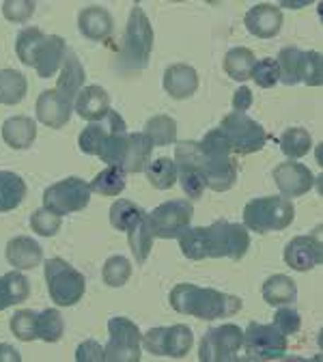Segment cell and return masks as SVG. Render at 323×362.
I'll return each instance as SVG.
<instances>
[{"mask_svg": "<svg viewBox=\"0 0 323 362\" xmlns=\"http://www.w3.org/2000/svg\"><path fill=\"white\" fill-rule=\"evenodd\" d=\"M28 82L18 69H0V104L16 106L26 98Z\"/></svg>", "mask_w": 323, "mask_h": 362, "instance_id": "1f68e13d", "label": "cell"}, {"mask_svg": "<svg viewBox=\"0 0 323 362\" xmlns=\"http://www.w3.org/2000/svg\"><path fill=\"white\" fill-rule=\"evenodd\" d=\"M302 59H304V50L300 48H283L276 63H278V71H281V82L293 86L300 82V71H302Z\"/></svg>", "mask_w": 323, "mask_h": 362, "instance_id": "ab89813d", "label": "cell"}, {"mask_svg": "<svg viewBox=\"0 0 323 362\" xmlns=\"http://www.w3.org/2000/svg\"><path fill=\"white\" fill-rule=\"evenodd\" d=\"M84 78H86V74H84V67H82L80 59L76 57V52L67 50V57L63 61V69H61V76H59V82H57L54 90L74 104L76 95L84 86Z\"/></svg>", "mask_w": 323, "mask_h": 362, "instance_id": "d4e9b609", "label": "cell"}, {"mask_svg": "<svg viewBox=\"0 0 323 362\" xmlns=\"http://www.w3.org/2000/svg\"><path fill=\"white\" fill-rule=\"evenodd\" d=\"M220 129L230 147L237 156H248L261 151L267 143V132L261 123L250 119L246 112H230L220 121Z\"/></svg>", "mask_w": 323, "mask_h": 362, "instance_id": "8992f818", "label": "cell"}, {"mask_svg": "<svg viewBox=\"0 0 323 362\" xmlns=\"http://www.w3.org/2000/svg\"><path fill=\"white\" fill-rule=\"evenodd\" d=\"M274 181L285 199H295V197H304L306 192L312 190L315 175L310 173L308 166L289 160V162H283L274 168Z\"/></svg>", "mask_w": 323, "mask_h": 362, "instance_id": "9a60e30c", "label": "cell"}, {"mask_svg": "<svg viewBox=\"0 0 323 362\" xmlns=\"http://www.w3.org/2000/svg\"><path fill=\"white\" fill-rule=\"evenodd\" d=\"M30 229L41 238H54L61 231V216L48 211L45 207L30 214Z\"/></svg>", "mask_w": 323, "mask_h": 362, "instance_id": "7bdbcfd3", "label": "cell"}, {"mask_svg": "<svg viewBox=\"0 0 323 362\" xmlns=\"http://www.w3.org/2000/svg\"><path fill=\"white\" fill-rule=\"evenodd\" d=\"M254 63H257V57H254L252 50H248V48H233V50H228L226 57H224V71H226V76L230 80L246 82L252 76Z\"/></svg>", "mask_w": 323, "mask_h": 362, "instance_id": "4dcf8cb0", "label": "cell"}, {"mask_svg": "<svg viewBox=\"0 0 323 362\" xmlns=\"http://www.w3.org/2000/svg\"><path fill=\"white\" fill-rule=\"evenodd\" d=\"M153 233H151V226H149V220L147 216H143L141 220H138L134 226H129L127 231V244L131 248V255L136 259L138 265H143L153 248Z\"/></svg>", "mask_w": 323, "mask_h": 362, "instance_id": "f546056e", "label": "cell"}, {"mask_svg": "<svg viewBox=\"0 0 323 362\" xmlns=\"http://www.w3.org/2000/svg\"><path fill=\"white\" fill-rule=\"evenodd\" d=\"M244 332L235 324H224L209 328L199 347L201 362H235L240 360Z\"/></svg>", "mask_w": 323, "mask_h": 362, "instance_id": "7c38bea8", "label": "cell"}, {"mask_svg": "<svg viewBox=\"0 0 323 362\" xmlns=\"http://www.w3.org/2000/svg\"><path fill=\"white\" fill-rule=\"evenodd\" d=\"M145 175L149 184L158 190H168L177 184V164L170 158H158L147 164Z\"/></svg>", "mask_w": 323, "mask_h": 362, "instance_id": "74e56055", "label": "cell"}, {"mask_svg": "<svg viewBox=\"0 0 323 362\" xmlns=\"http://www.w3.org/2000/svg\"><path fill=\"white\" fill-rule=\"evenodd\" d=\"M300 82L308 86H319L323 82V71H321V54L317 50L304 52L302 59V71H300Z\"/></svg>", "mask_w": 323, "mask_h": 362, "instance_id": "7dc6e473", "label": "cell"}, {"mask_svg": "<svg viewBox=\"0 0 323 362\" xmlns=\"http://www.w3.org/2000/svg\"><path fill=\"white\" fill-rule=\"evenodd\" d=\"M194 343V334L188 326H160L151 328L147 334H143L141 345L153 354V356H166V358H183L190 354Z\"/></svg>", "mask_w": 323, "mask_h": 362, "instance_id": "4fadbf2b", "label": "cell"}, {"mask_svg": "<svg viewBox=\"0 0 323 362\" xmlns=\"http://www.w3.org/2000/svg\"><path fill=\"white\" fill-rule=\"evenodd\" d=\"M177 181L181 184L183 192H186L190 199H201L203 192H205V181L201 179V175L190 168V166H183V164H177Z\"/></svg>", "mask_w": 323, "mask_h": 362, "instance_id": "bcb514c9", "label": "cell"}, {"mask_svg": "<svg viewBox=\"0 0 323 362\" xmlns=\"http://www.w3.org/2000/svg\"><path fill=\"white\" fill-rule=\"evenodd\" d=\"M110 110V95L106 88L98 84L82 86V90L76 95L74 102V112H78L84 121H98Z\"/></svg>", "mask_w": 323, "mask_h": 362, "instance_id": "44dd1931", "label": "cell"}, {"mask_svg": "<svg viewBox=\"0 0 323 362\" xmlns=\"http://www.w3.org/2000/svg\"><path fill=\"white\" fill-rule=\"evenodd\" d=\"M261 88H271L281 82V71H278V63L276 59L267 57V59H261L254 63V69H252V76H250Z\"/></svg>", "mask_w": 323, "mask_h": 362, "instance_id": "f6af8a7d", "label": "cell"}, {"mask_svg": "<svg viewBox=\"0 0 323 362\" xmlns=\"http://www.w3.org/2000/svg\"><path fill=\"white\" fill-rule=\"evenodd\" d=\"M63 334H65V324L57 308H45L37 313V339L45 343H59Z\"/></svg>", "mask_w": 323, "mask_h": 362, "instance_id": "8d00e7d4", "label": "cell"}, {"mask_svg": "<svg viewBox=\"0 0 323 362\" xmlns=\"http://www.w3.org/2000/svg\"><path fill=\"white\" fill-rule=\"evenodd\" d=\"M164 90L172 98V100H188L196 93L199 88V74L192 65H170L164 71Z\"/></svg>", "mask_w": 323, "mask_h": 362, "instance_id": "d6986e66", "label": "cell"}, {"mask_svg": "<svg viewBox=\"0 0 323 362\" xmlns=\"http://www.w3.org/2000/svg\"><path fill=\"white\" fill-rule=\"evenodd\" d=\"M252 102H254L252 90L248 86H244V84L233 93V110L235 112H246L252 106Z\"/></svg>", "mask_w": 323, "mask_h": 362, "instance_id": "816d5d0a", "label": "cell"}, {"mask_svg": "<svg viewBox=\"0 0 323 362\" xmlns=\"http://www.w3.org/2000/svg\"><path fill=\"white\" fill-rule=\"evenodd\" d=\"M295 207L285 197H261L252 199L244 207V226L252 233L283 231L293 222Z\"/></svg>", "mask_w": 323, "mask_h": 362, "instance_id": "277c9868", "label": "cell"}, {"mask_svg": "<svg viewBox=\"0 0 323 362\" xmlns=\"http://www.w3.org/2000/svg\"><path fill=\"white\" fill-rule=\"evenodd\" d=\"M125 170L119 166H108L102 173L95 175V179L90 181V192H98L102 197H119L125 190Z\"/></svg>", "mask_w": 323, "mask_h": 362, "instance_id": "836d02e7", "label": "cell"}, {"mask_svg": "<svg viewBox=\"0 0 323 362\" xmlns=\"http://www.w3.org/2000/svg\"><path fill=\"white\" fill-rule=\"evenodd\" d=\"M281 149L285 156H289L291 160H298V158H304L310 147H312V136L308 129L304 127H289L281 134Z\"/></svg>", "mask_w": 323, "mask_h": 362, "instance_id": "d590c367", "label": "cell"}, {"mask_svg": "<svg viewBox=\"0 0 323 362\" xmlns=\"http://www.w3.org/2000/svg\"><path fill=\"white\" fill-rule=\"evenodd\" d=\"M151 153H153V143L149 141V136L145 132L127 134V145L119 168H123L125 173H143L151 162Z\"/></svg>", "mask_w": 323, "mask_h": 362, "instance_id": "7402d4cb", "label": "cell"}, {"mask_svg": "<svg viewBox=\"0 0 323 362\" xmlns=\"http://www.w3.org/2000/svg\"><path fill=\"white\" fill-rule=\"evenodd\" d=\"M129 276H131V263L125 257L114 255V257L106 259V263L102 267V279L108 287L119 289L129 281Z\"/></svg>", "mask_w": 323, "mask_h": 362, "instance_id": "b9f144b4", "label": "cell"}, {"mask_svg": "<svg viewBox=\"0 0 323 362\" xmlns=\"http://www.w3.org/2000/svg\"><path fill=\"white\" fill-rule=\"evenodd\" d=\"M30 296V283L22 272H7L0 276V313L9 306H16L20 302H26Z\"/></svg>", "mask_w": 323, "mask_h": 362, "instance_id": "83f0119b", "label": "cell"}, {"mask_svg": "<svg viewBox=\"0 0 323 362\" xmlns=\"http://www.w3.org/2000/svg\"><path fill=\"white\" fill-rule=\"evenodd\" d=\"M145 134L153 147H166L177 141V121L168 115H155L145 123Z\"/></svg>", "mask_w": 323, "mask_h": 362, "instance_id": "e575fe53", "label": "cell"}, {"mask_svg": "<svg viewBox=\"0 0 323 362\" xmlns=\"http://www.w3.org/2000/svg\"><path fill=\"white\" fill-rule=\"evenodd\" d=\"M224 134L220 127L209 129L201 141H183L175 149V164L194 168L205 188L213 192H226L237 181V162L230 156Z\"/></svg>", "mask_w": 323, "mask_h": 362, "instance_id": "6da1fadb", "label": "cell"}, {"mask_svg": "<svg viewBox=\"0 0 323 362\" xmlns=\"http://www.w3.org/2000/svg\"><path fill=\"white\" fill-rule=\"evenodd\" d=\"M244 24L250 35L259 39H274L283 28V11L276 5L261 3L248 9V13L244 16Z\"/></svg>", "mask_w": 323, "mask_h": 362, "instance_id": "ac0fdd59", "label": "cell"}, {"mask_svg": "<svg viewBox=\"0 0 323 362\" xmlns=\"http://www.w3.org/2000/svg\"><path fill=\"white\" fill-rule=\"evenodd\" d=\"M76 360L78 362H106L104 347L98 341H84L76 349Z\"/></svg>", "mask_w": 323, "mask_h": 362, "instance_id": "f907efd6", "label": "cell"}, {"mask_svg": "<svg viewBox=\"0 0 323 362\" xmlns=\"http://www.w3.org/2000/svg\"><path fill=\"white\" fill-rule=\"evenodd\" d=\"M35 112L43 125H48L52 129H61L69 123V119L74 115V104L69 100H65L63 95H59L57 90L48 88L37 98Z\"/></svg>", "mask_w": 323, "mask_h": 362, "instance_id": "e0dca14e", "label": "cell"}, {"mask_svg": "<svg viewBox=\"0 0 323 362\" xmlns=\"http://www.w3.org/2000/svg\"><path fill=\"white\" fill-rule=\"evenodd\" d=\"M323 261V248L317 235H298L285 246V263L295 272H310Z\"/></svg>", "mask_w": 323, "mask_h": 362, "instance_id": "2e32d148", "label": "cell"}, {"mask_svg": "<svg viewBox=\"0 0 323 362\" xmlns=\"http://www.w3.org/2000/svg\"><path fill=\"white\" fill-rule=\"evenodd\" d=\"M261 293L269 306H287L298 300V285L287 274H274L263 283Z\"/></svg>", "mask_w": 323, "mask_h": 362, "instance_id": "4316f807", "label": "cell"}, {"mask_svg": "<svg viewBox=\"0 0 323 362\" xmlns=\"http://www.w3.org/2000/svg\"><path fill=\"white\" fill-rule=\"evenodd\" d=\"M127 132V125L123 121V117L117 110H108L102 119L98 121H90L82 132H80V139H78V147L82 153L86 156H100L102 147L106 145V141L114 134H123Z\"/></svg>", "mask_w": 323, "mask_h": 362, "instance_id": "5bb4252c", "label": "cell"}, {"mask_svg": "<svg viewBox=\"0 0 323 362\" xmlns=\"http://www.w3.org/2000/svg\"><path fill=\"white\" fill-rule=\"evenodd\" d=\"M45 39V33L41 28H24L18 39H16V52H18V59L28 65V67H35V57H37V50L39 45L43 43Z\"/></svg>", "mask_w": 323, "mask_h": 362, "instance_id": "60d3db41", "label": "cell"}, {"mask_svg": "<svg viewBox=\"0 0 323 362\" xmlns=\"http://www.w3.org/2000/svg\"><path fill=\"white\" fill-rule=\"evenodd\" d=\"M3 139L11 149H28L37 139V125L30 117H11L3 123Z\"/></svg>", "mask_w": 323, "mask_h": 362, "instance_id": "484cf974", "label": "cell"}, {"mask_svg": "<svg viewBox=\"0 0 323 362\" xmlns=\"http://www.w3.org/2000/svg\"><path fill=\"white\" fill-rule=\"evenodd\" d=\"M33 13H35L33 0H5V3H3V16L9 22L24 24Z\"/></svg>", "mask_w": 323, "mask_h": 362, "instance_id": "681fc988", "label": "cell"}, {"mask_svg": "<svg viewBox=\"0 0 323 362\" xmlns=\"http://www.w3.org/2000/svg\"><path fill=\"white\" fill-rule=\"evenodd\" d=\"M177 240L186 259L190 261L207 259V226H188Z\"/></svg>", "mask_w": 323, "mask_h": 362, "instance_id": "d6a6232c", "label": "cell"}, {"mask_svg": "<svg viewBox=\"0 0 323 362\" xmlns=\"http://www.w3.org/2000/svg\"><path fill=\"white\" fill-rule=\"evenodd\" d=\"M168 300L177 313L196 317V320L203 322L224 320V317H233L242 310V300L237 296L209 287H199L192 283L175 285Z\"/></svg>", "mask_w": 323, "mask_h": 362, "instance_id": "7a4b0ae2", "label": "cell"}, {"mask_svg": "<svg viewBox=\"0 0 323 362\" xmlns=\"http://www.w3.org/2000/svg\"><path fill=\"white\" fill-rule=\"evenodd\" d=\"M26 199V184L18 173L0 170V214L13 211Z\"/></svg>", "mask_w": 323, "mask_h": 362, "instance_id": "f1b7e54d", "label": "cell"}, {"mask_svg": "<svg viewBox=\"0 0 323 362\" xmlns=\"http://www.w3.org/2000/svg\"><path fill=\"white\" fill-rule=\"evenodd\" d=\"M143 216H147L143 207H138L136 203L125 201V199L114 201L110 207V224L117 231H129V226H134Z\"/></svg>", "mask_w": 323, "mask_h": 362, "instance_id": "f35d334b", "label": "cell"}, {"mask_svg": "<svg viewBox=\"0 0 323 362\" xmlns=\"http://www.w3.org/2000/svg\"><path fill=\"white\" fill-rule=\"evenodd\" d=\"M274 326L278 328L285 337L289 334H295L302 326V317L295 308H291L289 304L287 306H281L276 310V317H274Z\"/></svg>", "mask_w": 323, "mask_h": 362, "instance_id": "c3c4849f", "label": "cell"}, {"mask_svg": "<svg viewBox=\"0 0 323 362\" xmlns=\"http://www.w3.org/2000/svg\"><path fill=\"white\" fill-rule=\"evenodd\" d=\"M153 28L151 22L147 18V13L143 11L141 5H134L127 18V26H125V35H123V45H121V69H145L149 65L151 59V50H153Z\"/></svg>", "mask_w": 323, "mask_h": 362, "instance_id": "3957f363", "label": "cell"}, {"mask_svg": "<svg viewBox=\"0 0 323 362\" xmlns=\"http://www.w3.org/2000/svg\"><path fill=\"white\" fill-rule=\"evenodd\" d=\"M250 248L248 229L240 222L216 220L207 226V257L220 259L228 257L233 261H242Z\"/></svg>", "mask_w": 323, "mask_h": 362, "instance_id": "52a82bcc", "label": "cell"}, {"mask_svg": "<svg viewBox=\"0 0 323 362\" xmlns=\"http://www.w3.org/2000/svg\"><path fill=\"white\" fill-rule=\"evenodd\" d=\"M9 326H11V332L20 341H24V343L35 341L37 339V313L30 310V308H22V310H18L11 317V324Z\"/></svg>", "mask_w": 323, "mask_h": 362, "instance_id": "ee69618b", "label": "cell"}, {"mask_svg": "<svg viewBox=\"0 0 323 362\" xmlns=\"http://www.w3.org/2000/svg\"><path fill=\"white\" fill-rule=\"evenodd\" d=\"M67 57V45L65 39L59 35H45L43 43L39 45L37 57H35V69L39 78H52Z\"/></svg>", "mask_w": 323, "mask_h": 362, "instance_id": "ffe728a7", "label": "cell"}, {"mask_svg": "<svg viewBox=\"0 0 323 362\" xmlns=\"http://www.w3.org/2000/svg\"><path fill=\"white\" fill-rule=\"evenodd\" d=\"M242 347L248 360H281L287 354V337L274 324H259L252 322L244 330Z\"/></svg>", "mask_w": 323, "mask_h": 362, "instance_id": "9c48e42d", "label": "cell"}, {"mask_svg": "<svg viewBox=\"0 0 323 362\" xmlns=\"http://www.w3.org/2000/svg\"><path fill=\"white\" fill-rule=\"evenodd\" d=\"M194 216V205L190 199H175L158 205L151 214H147L153 238L160 240H177L188 229Z\"/></svg>", "mask_w": 323, "mask_h": 362, "instance_id": "30bf717a", "label": "cell"}, {"mask_svg": "<svg viewBox=\"0 0 323 362\" xmlns=\"http://www.w3.org/2000/svg\"><path fill=\"white\" fill-rule=\"evenodd\" d=\"M5 360H11V362H20L22 356L18 349H13L11 345L7 343H0V362H5Z\"/></svg>", "mask_w": 323, "mask_h": 362, "instance_id": "f5cc1de1", "label": "cell"}, {"mask_svg": "<svg viewBox=\"0 0 323 362\" xmlns=\"http://www.w3.org/2000/svg\"><path fill=\"white\" fill-rule=\"evenodd\" d=\"M78 28L82 33V37L90 39V41H106L114 28L112 16L108 13V9L104 7H84L78 13Z\"/></svg>", "mask_w": 323, "mask_h": 362, "instance_id": "603a6c76", "label": "cell"}, {"mask_svg": "<svg viewBox=\"0 0 323 362\" xmlns=\"http://www.w3.org/2000/svg\"><path fill=\"white\" fill-rule=\"evenodd\" d=\"M43 274H45V285H48V293L57 306H76L82 300L86 291V281L65 259L61 257L48 259L43 267Z\"/></svg>", "mask_w": 323, "mask_h": 362, "instance_id": "5b68a950", "label": "cell"}, {"mask_svg": "<svg viewBox=\"0 0 323 362\" xmlns=\"http://www.w3.org/2000/svg\"><path fill=\"white\" fill-rule=\"evenodd\" d=\"M5 257L16 269H33L43 261V248L33 238L18 235L9 240L5 248Z\"/></svg>", "mask_w": 323, "mask_h": 362, "instance_id": "cb8c5ba5", "label": "cell"}, {"mask_svg": "<svg viewBox=\"0 0 323 362\" xmlns=\"http://www.w3.org/2000/svg\"><path fill=\"white\" fill-rule=\"evenodd\" d=\"M141 330L127 317H112L108 322V343L104 347L106 362H141Z\"/></svg>", "mask_w": 323, "mask_h": 362, "instance_id": "ba28073f", "label": "cell"}, {"mask_svg": "<svg viewBox=\"0 0 323 362\" xmlns=\"http://www.w3.org/2000/svg\"><path fill=\"white\" fill-rule=\"evenodd\" d=\"M88 203H90V186L80 177L61 179L57 184L45 188L43 192V207L57 216L82 211L86 209Z\"/></svg>", "mask_w": 323, "mask_h": 362, "instance_id": "8fae6325", "label": "cell"}]
</instances>
